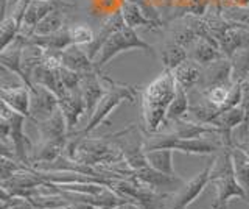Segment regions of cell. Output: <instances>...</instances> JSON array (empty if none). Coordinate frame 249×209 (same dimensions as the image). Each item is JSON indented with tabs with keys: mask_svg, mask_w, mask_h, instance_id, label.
<instances>
[{
	"mask_svg": "<svg viewBox=\"0 0 249 209\" xmlns=\"http://www.w3.org/2000/svg\"><path fill=\"white\" fill-rule=\"evenodd\" d=\"M59 61H61V66L72 69V71L80 72V74L95 71L93 61L88 55V52L81 49V45H70L66 50L59 52Z\"/></svg>",
	"mask_w": 249,
	"mask_h": 209,
	"instance_id": "ffe728a7",
	"label": "cell"
},
{
	"mask_svg": "<svg viewBox=\"0 0 249 209\" xmlns=\"http://www.w3.org/2000/svg\"><path fill=\"white\" fill-rule=\"evenodd\" d=\"M129 50H142L145 53L154 55L153 45L143 41L142 38L137 35L134 28H129L124 25L120 30H117L115 33H112L106 39V42L101 45L98 55L93 59V66H95L97 71H101L111 59L119 57L120 53L129 52Z\"/></svg>",
	"mask_w": 249,
	"mask_h": 209,
	"instance_id": "5b68a950",
	"label": "cell"
},
{
	"mask_svg": "<svg viewBox=\"0 0 249 209\" xmlns=\"http://www.w3.org/2000/svg\"><path fill=\"white\" fill-rule=\"evenodd\" d=\"M229 89H231V86H218V88H212L206 92H202V95H204L212 105H215L218 108H223L226 100H228Z\"/></svg>",
	"mask_w": 249,
	"mask_h": 209,
	"instance_id": "8d00e7d4",
	"label": "cell"
},
{
	"mask_svg": "<svg viewBox=\"0 0 249 209\" xmlns=\"http://www.w3.org/2000/svg\"><path fill=\"white\" fill-rule=\"evenodd\" d=\"M101 80H103L106 92L105 95L101 97L98 105L95 106V110L90 114V117L88 120V125L83 130H78L70 133V137H83V136H89L93 130H97L101 123L106 122V119L115 111L123 102H129V103H136V100L140 97V91L136 86H131V84H124L112 80L111 76L101 74Z\"/></svg>",
	"mask_w": 249,
	"mask_h": 209,
	"instance_id": "7a4b0ae2",
	"label": "cell"
},
{
	"mask_svg": "<svg viewBox=\"0 0 249 209\" xmlns=\"http://www.w3.org/2000/svg\"><path fill=\"white\" fill-rule=\"evenodd\" d=\"M23 10H25V2L19 5V8L14 11L11 16H5L2 20V27H0V38H2V49L8 47L13 41L18 39L22 28V18Z\"/></svg>",
	"mask_w": 249,
	"mask_h": 209,
	"instance_id": "484cf974",
	"label": "cell"
},
{
	"mask_svg": "<svg viewBox=\"0 0 249 209\" xmlns=\"http://www.w3.org/2000/svg\"><path fill=\"white\" fill-rule=\"evenodd\" d=\"M0 119H5L10 123V137L6 141H10V144L13 145L16 158L18 161L23 162V164L31 166V152H33V142L30 141V137L27 136L25 130H23V123H25L27 117L22 115L19 113L13 111L10 106L2 102V110H0Z\"/></svg>",
	"mask_w": 249,
	"mask_h": 209,
	"instance_id": "52a82bcc",
	"label": "cell"
},
{
	"mask_svg": "<svg viewBox=\"0 0 249 209\" xmlns=\"http://www.w3.org/2000/svg\"><path fill=\"white\" fill-rule=\"evenodd\" d=\"M122 27H124V20H123V16H122V11H117L105 22L103 27H101V30L95 35V38H93V41L86 45V52H88V55L90 57L92 61L95 59V57L98 55V52L101 49V45L106 42L107 38L111 36L112 33H115L117 30H120Z\"/></svg>",
	"mask_w": 249,
	"mask_h": 209,
	"instance_id": "603a6c76",
	"label": "cell"
},
{
	"mask_svg": "<svg viewBox=\"0 0 249 209\" xmlns=\"http://www.w3.org/2000/svg\"><path fill=\"white\" fill-rule=\"evenodd\" d=\"M0 166H2V181L8 180V178H11L13 175H16L18 172H22V170H27L28 167L31 166H27L23 164V162L18 161V159H11V158H6V156H2V161H0Z\"/></svg>",
	"mask_w": 249,
	"mask_h": 209,
	"instance_id": "d6a6232c",
	"label": "cell"
},
{
	"mask_svg": "<svg viewBox=\"0 0 249 209\" xmlns=\"http://www.w3.org/2000/svg\"><path fill=\"white\" fill-rule=\"evenodd\" d=\"M30 41L39 45L49 52H62L66 50L70 45H75L73 39H72V35H70V28H62L59 32L53 33V35H47V36H31Z\"/></svg>",
	"mask_w": 249,
	"mask_h": 209,
	"instance_id": "d4e9b609",
	"label": "cell"
},
{
	"mask_svg": "<svg viewBox=\"0 0 249 209\" xmlns=\"http://www.w3.org/2000/svg\"><path fill=\"white\" fill-rule=\"evenodd\" d=\"M0 98H2V102L10 106L13 111L25 115L28 120L31 119V113H30L31 91L23 83L11 84V86L3 84V86L0 88Z\"/></svg>",
	"mask_w": 249,
	"mask_h": 209,
	"instance_id": "4fadbf2b",
	"label": "cell"
},
{
	"mask_svg": "<svg viewBox=\"0 0 249 209\" xmlns=\"http://www.w3.org/2000/svg\"><path fill=\"white\" fill-rule=\"evenodd\" d=\"M215 3H216V8L221 10V0H215Z\"/></svg>",
	"mask_w": 249,
	"mask_h": 209,
	"instance_id": "b9f144b4",
	"label": "cell"
},
{
	"mask_svg": "<svg viewBox=\"0 0 249 209\" xmlns=\"http://www.w3.org/2000/svg\"><path fill=\"white\" fill-rule=\"evenodd\" d=\"M218 45L223 55L231 58L235 52L249 49V32L241 27H231L218 39Z\"/></svg>",
	"mask_w": 249,
	"mask_h": 209,
	"instance_id": "44dd1931",
	"label": "cell"
},
{
	"mask_svg": "<svg viewBox=\"0 0 249 209\" xmlns=\"http://www.w3.org/2000/svg\"><path fill=\"white\" fill-rule=\"evenodd\" d=\"M59 67H53V66H49L45 63H41L35 69L33 75H31V83L39 84V86H44L47 89H50L52 92H54L58 97H62L67 91L61 81Z\"/></svg>",
	"mask_w": 249,
	"mask_h": 209,
	"instance_id": "d6986e66",
	"label": "cell"
},
{
	"mask_svg": "<svg viewBox=\"0 0 249 209\" xmlns=\"http://www.w3.org/2000/svg\"><path fill=\"white\" fill-rule=\"evenodd\" d=\"M185 59H189V50L182 47V45H179L173 41H170L163 45V49L160 52V61L163 64V69L175 71V69L179 64H182Z\"/></svg>",
	"mask_w": 249,
	"mask_h": 209,
	"instance_id": "f1b7e54d",
	"label": "cell"
},
{
	"mask_svg": "<svg viewBox=\"0 0 249 209\" xmlns=\"http://www.w3.org/2000/svg\"><path fill=\"white\" fill-rule=\"evenodd\" d=\"M59 108H61L62 114H64V117H66L69 134L73 133L80 117L84 113H88L86 102L81 97L80 91H67L64 95L59 97Z\"/></svg>",
	"mask_w": 249,
	"mask_h": 209,
	"instance_id": "2e32d148",
	"label": "cell"
},
{
	"mask_svg": "<svg viewBox=\"0 0 249 209\" xmlns=\"http://www.w3.org/2000/svg\"><path fill=\"white\" fill-rule=\"evenodd\" d=\"M209 184H212L215 189V201L212 203V209H228L232 198L246 201V193L237 180L229 147H224L220 153L215 154Z\"/></svg>",
	"mask_w": 249,
	"mask_h": 209,
	"instance_id": "3957f363",
	"label": "cell"
},
{
	"mask_svg": "<svg viewBox=\"0 0 249 209\" xmlns=\"http://www.w3.org/2000/svg\"><path fill=\"white\" fill-rule=\"evenodd\" d=\"M231 154L233 161V169L240 186L246 193V203L249 205V158L240 147H231Z\"/></svg>",
	"mask_w": 249,
	"mask_h": 209,
	"instance_id": "4316f807",
	"label": "cell"
},
{
	"mask_svg": "<svg viewBox=\"0 0 249 209\" xmlns=\"http://www.w3.org/2000/svg\"><path fill=\"white\" fill-rule=\"evenodd\" d=\"M64 28V13H61L58 8L49 13L47 16L39 22L35 35L33 36H47V35H53L59 32V30Z\"/></svg>",
	"mask_w": 249,
	"mask_h": 209,
	"instance_id": "4dcf8cb0",
	"label": "cell"
},
{
	"mask_svg": "<svg viewBox=\"0 0 249 209\" xmlns=\"http://www.w3.org/2000/svg\"><path fill=\"white\" fill-rule=\"evenodd\" d=\"M136 180H139L142 184L148 186L151 190L158 193H175L181 189V186L185 183L181 176L178 175H168L156 170L153 167H145L134 172Z\"/></svg>",
	"mask_w": 249,
	"mask_h": 209,
	"instance_id": "9c48e42d",
	"label": "cell"
},
{
	"mask_svg": "<svg viewBox=\"0 0 249 209\" xmlns=\"http://www.w3.org/2000/svg\"><path fill=\"white\" fill-rule=\"evenodd\" d=\"M56 8L58 3L53 2V0H27L25 10H23V18H22L20 36L30 39L35 35V30L39 22Z\"/></svg>",
	"mask_w": 249,
	"mask_h": 209,
	"instance_id": "7c38bea8",
	"label": "cell"
},
{
	"mask_svg": "<svg viewBox=\"0 0 249 209\" xmlns=\"http://www.w3.org/2000/svg\"><path fill=\"white\" fill-rule=\"evenodd\" d=\"M190 110V97H189V91H185L182 86H179L176 83V92H175V97L171 100L170 108H168V113H167V122L171 120H178V119H184L187 114H189Z\"/></svg>",
	"mask_w": 249,
	"mask_h": 209,
	"instance_id": "83f0119b",
	"label": "cell"
},
{
	"mask_svg": "<svg viewBox=\"0 0 249 209\" xmlns=\"http://www.w3.org/2000/svg\"><path fill=\"white\" fill-rule=\"evenodd\" d=\"M59 76H61V81H62V84H64L66 91H78L83 74L75 72V71H72V69H67L64 66H61L59 67Z\"/></svg>",
	"mask_w": 249,
	"mask_h": 209,
	"instance_id": "836d02e7",
	"label": "cell"
},
{
	"mask_svg": "<svg viewBox=\"0 0 249 209\" xmlns=\"http://www.w3.org/2000/svg\"><path fill=\"white\" fill-rule=\"evenodd\" d=\"M241 89H243V97H249V75L246 76V80L241 83Z\"/></svg>",
	"mask_w": 249,
	"mask_h": 209,
	"instance_id": "60d3db41",
	"label": "cell"
},
{
	"mask_svg": "<svg viewBox=\"0 0 249 209\" xmlns=\"http://www.w3.org/2000/svg\"><path fill=\"white\" fill-rule=\"evenodd\" d=\"M114 209H142V208H140L139 205H136V203H131V201H126V203L115 206Z\"/></svg>",
	"mask_w": 249,
	"mask_h": 209,
	"instance_id": "ab89813d",
	"label": "cell"
},
{
	"mask_svg": "<svg viewBox=\"0 0 249 209\" xmlns=\"http://www.w3.org/2000/svg\"><path fill=\"white\" fill-rule=\"evenodd\" d=\"M145 136L146 134L143 128L136 125H131L126 130L117 131V133L111 134V139L117 144V147H119L123 154L124 162L132 170H140L150 166L145 153Z\"/></svg>",
	"mask_w": 249,
	"mask_h": 209,
	"instance_id": "8992f818",
	"label": "cell"
},
{
	"mask_svg": "<svg viewBox=\"0 0 249 209\" xmlns=\"http://www.w3.org/2000/svg\"><path fill=\"white\" fill-rule=\"evenodd\" d=\"M53 2H56L58 5H59V3H62V5H66V3H64V0H53Z\"/></svg>",
	"mask_w": 249,
	"mask_h": 209,
	"instance_id": "7bdbcfd3",
	"label": "cell"
},
{
	"mask_svg": "<svg viewBox=\"0 0 249 209\" xmlns=\"http://www.w3.org/2000/svg\"><path fill=\"white\" fill-rule=\"evenodd\" d=\"M31 91V122H41L49 119L50 115L59 108V97L52 92L50 89H47L39 84H33Z\"/></svg>",
	"mask_w": 249,
	"mask_h": 209,
	"instance_id": "8fae6325",
	"label": "cell"
},
{
	"mask_svg": "<svg viewBox=\"0 0 249 209\" xmlns=\"http://www.w3.org/2000/svg\"><path fill=\"white\" fill-rule=\"evenodd\" d=\"M241 108H243V111H245L246 122H249V97H243V100H241Z\"/></svg>",
	"mask_w": 249,
	"mask_h": 209,
	"instance_id": "f35d334b",
	"label": "cell"
},
{
	"mask_svg": "<svg viewBox=\"0 0 249 209\" xmlns=\"http://www.w3.org/2000/svg\"><path fill=\"white\" fill-rule=\"evenodd\" d=\"M122 16L124 20V25L129 28H150V30H158L162 27V22L151 19L148 14L145 13V10L140 6L137 2H132V0H124L122 5Z\"/></svg>",
	"mask_w": 249,
	"mask_h": 209,
	"instance_id": "e0dca14e",
	"label": "cell"
},
{
	"mask_svg": "<svg viewBox=\"0 0 249 209\" xmlns=\"http://www.w3.org/2000/svg\"><path fill=\"white\" fill-rule=\"evenodd\" d=\"M229 59L232 67V81L241 84L249 75V49L235 52Z\"/></svg>",
	"mask_w": 249,
	"mask_h": 209,
	"instance_id": "1f68e13d",
	"label": "cell"
},
{
	"mask_svg": "<svg viewBox=\"0 0 249 209\" xmlns=\"http://www.w3.org/2000/svg\"><path fill=\"white\" fill-rule=\"evenodd\" d=\"M159 149H170L175 152H181L185 154H199V156H206V154H218L223 149V139L220 133H209L201 137L185 139L178 137L175 134L168 133H154L145 136V152L148 150H159Z\"/></svg>",
	"mask_w": 249,
	"mask_h": 209,
	"instance_id": "277c9868",
	"label": "cell"
},
{
	"mask_svg": "<svg viewBox=\"0 0 249 209\" xmlns=\"http://www.w3.org/2000/svg\"><path fill=\"white\" fill-rule=\"evenodd\" d=\"M210 3H212V0H189V5L185 6V13L190 16L201 18L207 13Z\"/></svg>",
	"mask_w": 249,
	"mask_h": 209,
	"instance_id": "74e56055",
	"label": "cell"
},
{
	"mask_svg": "<svg viewBox=\"0 0 249 209\" xmlns=\"http://www.w3.org/2000/svg\"><path fill=\"white\" fill-rule=\"evenodd\" d=\"M232 67H231V59L228 57L220 58L202 67V75L201 81L198 84V91L206 92L212 88L218 86H232Z\"/></svg>",
	"mask_w": 249,
	"mask_h": 209,
	"instance_id": "30bf717a",
	"label": "cell"
},
{
	"mask_svg": "<svg viewBox=\"0 0 249 209\" xmlns=\"http://www.w3.org/2000/svg\"><path fill=\"white\" fill-rule=\"evenodd\" d=\"M210 170H212V161L196 173L189 181H185L181 189L171 195V201L168 209H187L192 203L196 201V198L204 192L206 186L210 183Z\"/></svg>",
	"mask_w": 249,
	"mask_h": 209,
	"instance_id": "ba28073f",
	"label": "cell"
},
{
	"mask_svg": "<svg viewBox=\"0 0 249 209\" xmlns=\"http://www.w3.org/2000/svg\"><path fill=\"white\" fill-rule=\"evenodd\" d=\"M69 137L67 139H41L31 152V167L39 164H47V162L56 161L59 156L64 154V150L67 149Z\"/></svg>",
	"mask_w": 249,
	"mask_h": 209,
	"instance_id": "9a60e30c",
	"label": "cell"
},
{
	"mask_svg": "<svg viewBox=\"0 0 249 209\" xmlns=\"http://www.w3.org/2000/svg\"><path fill=\"white\" fill-rule=\"evenodd\" d=\"M175 80L179 86H182L185 91H192L196 89L198 84L201 81V75H202V66L195 63L193 59H185L182 64H179L175 71Z\"/></svg>",
	"mask_w": 249,
	"mask_h": 209,
	"instance_id": "cb8c5ba5",
	"label": "cell"
},
{
	"mask_svg": "<svg viewBox=\"0 0 249 209\" xmlns=\"http://www.w3.org/2000/svg\"><path fill=\"white\" fill-rule=\"evenodd\" d=\"M232 142L235 147H240V149L243 150L249 158V123L248 122L241 123L238 128L233 130Z\"/></svg>",
	"mask_w": 249,
	"mask_h": 209,
	"instance_id": "e575fe53",
	"label": "cell"
},
{
	"mask_svg": "<svg viewBox=\"0 0 249 209\" xmlns=\"http://www.w3.org/2000/svg\"><path fill=\"white\" fill-rule=\"evenodd\" d=\"M41 139H67L69 137V128L64 114L61 108H58L49 119L36 122L35 123Z\"/></svg>",
	"mask_w": 249,
	"mask_h": 209,
	"instance_id": "7402d4cb",
	"label": "cell"
},
{
	"mask_svg": "<svg viewBox=\"0 0 249 209\" xmlns=\"http://www.w3.org/2000/svg\"><path fill=\"white\" fill-rule=\"evenodd\" d=\"M78 91H80L81 97L84 98L88 113L92 114L93 110H95V106L101 100V97H103L106 92V86L103 80H101V71H97L95 69V71L83 74Z\"/></svg>",
	"mask_w": 249,
	"mask_h": 209,
	"instance_id": "5bb4252c",
	"label": "cell"
},
{
	"mask_svg": "<svg viewBox=\"0 0 249 209\" xmlns=\"http://www.w3.org/2000/svg\"><path fill=\"white\" fill-rule=\"evenodd\" d=\"M70 35H72L75 45H88L93 41V38H95V33L92 32V28L86 25L72 27L70 28Z\"/></svg>",
	"mask_w": 249,
	"mask_h": 209,
	"instance_id": "d590c367",
	"label": "cell"
},
{
	"mask_svg": "<svg viewBox=\"0 0 249 209\" xmlns=\"http://www.w3.org/2000/svg\"><path fill=\"white\" fill-rule=\"evenodd\" d=\"M146 153V161L150 167L159 170V172L168 173V175H176L175 166H173V153L175 150L170 149H159V150H148Z\"/></svg>",
	"mask_w": 249,
	"mask_h": 209,
	"instance_id": "f546056e",
	"label": "cell"
},
{
	"mask_svg": "<svg viewBox=\"0 0 249 209\" xmlns=\"http://www.w3.org/2000/svg\"><path fill=\"white\" fill-rule=\"evenodd\" d=\"M187 50H189V58L193 59L195 63L201 64L202 67L220 58H224L218 42L207 39V38H198Z\"/></svg>",
	"mask_w": 249,
	"mask_h": 209,
	"instance_id": "ac0fdd59",
	"label": "cell"
},
{
	"mask_svg": "<svg viewBox=\"0 0 249 209\" xmlns=\"http://www.w3.org/2000/svg\"><path fill=\"white\" fill-rule=\"evenodd\" d=\"M176 92V80L173 71L163 69V72L143 88L140 92V111H142V128L145 134H154L162 130L167 113Z\"/></svg>",
	"mask_w": 249,
	"mask_h": 209,
	"instance_id": "6da1fadb",
	"label": "cell"
},
{
	"mask_svg": "<svg viewBox=\"0 0 249 209\" xmlns=\"http://www.w3.org/2000/svg\"><path fill=\"white\" fill-rule=\"evenodd\" d=\"M241 28H246V30H248V32H249V25H245V27H241Z\"/></svg>",
	"mask_w": 249,
	"mask_h": 209,
	"instance_id": "ee69618b",
	"label": "cell"
},
{
	"mask_svg": "<svg viewBox=\"0 0 249 209\" xmlns=\"http://www.w3.org/2000/svg\"><path fill=\"white\" fill-rule=\"evenodd\" d=\"M248 123H249V122H248Z\"/></svg>",
	"mask_w": 249,
	"mask_h": 209,
	"instance_id": "f6af8a7d",
	"label": "cell"
}]
</instances>
